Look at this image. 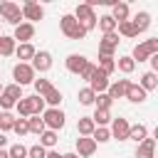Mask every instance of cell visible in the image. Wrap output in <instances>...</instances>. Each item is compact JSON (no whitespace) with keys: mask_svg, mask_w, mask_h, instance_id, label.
I'll return each mask as SVG.
<instances>
[{"mask_svg":"<svg viewBox=\"0 0 158 158\" xmlns=\"http://www.w3.org/2000/svg\"><path fill=\"white\" fill-rule=\"evenodd\" d=\"M153 54H158V40H156V37L143 40L141 44H136V47H133V52H131L128 57L138 64V62H146V59H148V57H153Z\"/></svg>","mask_w":158,"mask_h":158,"instance_id":"6da1fadb","label":"cell"},{"mask_svg":"<svg viewBox=\"0 0 158 158\" xmlns=\"http://www.w3.org/2000/svg\"><path fill=\"white\" fill-rule=\"evenodd\" d=\"M74 20L84 27V32H89V30H94L96 27V15H94V7H89L86 2H81V5H77V10H74Z\"/></svg>","mask_w":158,"mask_h":158,"instance_id":"7a4b0ae2","label":"cell"},{"mask_svg":"<svg viewBox=\"0 0 158 158\" xmlns=\"http://www.w3.org/2000/svg\"><path fill=\"white\" fill-rule=\"evenodd\" d=\"M59 30H62L69 40H84V37H86L84 27L74 20V15H62V20H59Z\"/></svg>","mask_w":158,"mask_h":158,"instance_id":"3957f363","label":"cell"},{"mask_svg":"<svg viewBox=\"0 0 158 158\" xmlns=\"http://www.w3.org/2000/svg\"><path fill=\"white\" fill-rule=\"evenodd\" d=\"M0 15H2V20L5 22H10V25H20V20H22V10H20V5L17 2H10V0H5V2H0Z\"/></svg>","mask_w":158,"mask_h":158,"instance_id":"277c9868","label":"cell"},{"mask_svg":"<svg viewBox=\"0 0 158 158\" xmlns=\"http://www.w3.org/2000/svg\"><path fill=\"white\" fill-rule=\"evenodd\" d=\"M42 121H44V128L59 131L64 126V111L62 109H44L42 111Z\"/></svg>","mask_w":158,"mask_h":158,"instance_id":"5b68a950","label":"cell"},{"mask_svg":"<svg viewBox=\"0 0 158 158\" xmlns=\"http://www.w3.org/2000/svg\"><path fill=\"white\" fill-rule=\"evenodd\" d=\"M20 10H22V20H27L30 25H35L37 20H42V17H44V7H42V5H37L35 0H25Z\"/></svg>","mask_w":158,"mask_h":158,"instance_id":"8992f818","label":"cell"},{"mask_svg":"<svg viewBox=\"0 0 158 158\" xmlns=\"http://www.w3.org/2000/svg\"><path fill=\"white\" fill-rule=\"evenodd\" d=\"M12 77H15V84H17V86H25V84H32V81H35V69H32L30 64L17 62V64L12 67Z\"/></svg>","mask_w":158,"mask_h":158,"instance_id":"52a82bcc","label":"cell"},{"mask_svg":"<svg viewBox=\"0 0 158 158\" xmlns=\"http://www.w3.org/2000/svg\"><path fill=\"white\" fill-rule=\"evenodd\" d=\"M118 49V35L109 32L99 40V57H114V52Z\"/></svg>","mask_w":158,"mask_h":158,"instance_id":"ba28073f","label":"cell"},{"mask_svg":"<svg viewBox=\"0 0 158 158\" xmlns=\"http://www.w3.org/2000/svg\"><path fill=\"white\" fill-rule=\"evenodd\" d=\"M30 67L35 69V74H37V72H40V74H42V72H49V69H52V54L44 52V49H42V52H35Z\"/></svg>","mask_w":158,"mask_h":158,"instance_id":"9c48e42d","label":"cell"},{"mask_svg":"<svg viewBox=\"0 0 158 158\" xmlns=\"http://www.w3.org/2000/svg\"><path fill=\"white\" fill-rule=\"evenodd\" d=\"M128 128H131V123L126 121V118H114L111 121V128H109V133H111V138H116V141H128Z\"/></svg>","mask_w":158,"mask_h":158,"instance_id":"30bf717a","label":"cell"},{"mask_svg":"<svg viewBox=\"0 0 158 158\" xmlns=\"http://www.w3.org/2000/svg\"><path fill=\"white\" fill-rule=\"evenodd\" d=\"M94 151H96V143H94V138L91 136H79L77 138V156L79 158H89V156H94Z\"/></svg>","mask_w":158,"mask_h":158,"instance_id":"8fae6325","label":"cell"},{"mask_svg":"<svg viewBox=\"0 0 158 158\" xmlns=\"http://www.w3.org/2000/svg\"><path fill=\"white\" fill-rule=\"evenodd\" d=\"M32 37H35V25H30V22H20V25L15 27V35H12V40H15V42L27 44Z\"/></svg>","mask_w":158,"mask_h":158,"instance_id":"7c38bea8","label":"cell"},{"mask_svg":"<svg viewBox=\"0 0 158 158\" xmlns=\"http://www.w3.org/2000/svg\"><path fill=\"white\" fill-rule=\"evenodd\" d=\"M89 89L94 91V94H104L106 89H109V77L104 74V72H94V77H91V81H89Z\"/></svg>","mask_w":158,"mask_h":158,"instance_id":"4fadbf2b","label":"cell"},{"mask_svg":"<svg viewBox=\"0 0 158 158\" xmlns=\"http://www.w3.org/2000/svg\"><path fill=\"white\" fill-rule=\"evenodd\" d=\"M89 64V59L84 57V54H69L67 57V69L72 72V74H81V69Z\"/></svg>","mask_w":158,"mask_h":158,"instance_id":"5bb4252c","label":"cell"},{"mask_svg":"<svg viewBox=\"0 0 158 158\" xmlns=\"http://www.w3.org/2000/svg\"><path fill=\"white\" fill-rule=\"evenodd\" d=\"M128 79H118V81H114V84H109V89H106V94L111 96V101L114 99H123L126 96V89H128Z\"/></svg>","mask_w":158,"mask_h":158,"instance_id":"9a60e30c","label":"cell"},{"mask_svg":"<svg viewBox=\"0 0 158 158\" xmlns=\"http://www.w3.org/2000/svg\"><path fill=\"white\" fill-rule=\"evenodd\" d=\"M153 153H156V141L153 138H143L136 148V158H153Z\"/></svg>","mask_w":158,"mask_h":158,"instance_id":"2e32d148","label":"cell"},{"mask_svg":"<svg viewBox=\"0 0 158 158\" xmlns=\"http://www.w3.org/2000/svg\"><path fill=\"white\" fill-rule=\"evenodd\" d=\"M123 99H128L131 104H143L146 101V91L138 86V84H128V89H126V96Z\"/></svg>","mask_w":158,"mask_h":158,"instance_id":"e0dca14e","label":"cell"},{"mask_svg":"<svg viewBox=\"0 0 158 158\" xmlns=\"http://www.w3.org/2000/svg\"><path fill=\"white\" fill-rule=\"evenodd\" d=\"M111 17L116 20V25L118 22H123V20H128V2H114L111 5Z\"/></svg>","mask_w":158,"mask_h":158,"instance_id":"ac0fdd59","label":"cell"},{"mask_svg":"<svg viewBox=\"0 0 158 158\" xmlns=\"http://www.w3.org/2000/svg\"><path fill=\"white\" fill-rule=\"evenodd\" d=\"M35 52H37V49H35L30 42H27V44H17V47H15V54L20 57V62H22V64H30V62H32V57H35Z\"/></svg>","mask_w":158,"mask_h":158,"instance_id":"d6986e66","label":"cell"},{"mask_svg":"<svg viewBox=\"0 0 158 158\" xmlns=\"http://www.w3.org/2000/svg\"><path fill=\"white\" fill-rule=\"evenodd\" d=\"M143 138H148V128H146L143 123H136V126H131V128H128V141L141 143Z\"/></svg>","mask_w":158,"mask_h":158,"instance_id":"ffe728a7","label":"cell"},{"mask_svg":"<svg viewBox=\"0 0 158 158\" xmlns=\"http://www.w3.org/2000/svg\"><path fill=\"white\" fill-rule=\"evenodd\" d=\"M131 22H133L136 32L141 35V32H146V30L151 27V15H148V12H138V15H136V17L131 20Z\"/></svg>","mask_w":158,"mask_h":158,"instance_id":"44dd1931","label":"cell"},{"mask_svg":"<svg viewBox=\"0 0 158 158\" xmlns=\"http://www.w3.org/2000/svg\"><path fill=\"white\" fill-rule=\"evenodd\" d=\"M138 86H141L146 94H148V91H153V89L158 86V74H153V72H146V74L141 77V84H138Z\"/></svg>","mask_w":158,"mask_h":158,"instance_id":"7402d4cb","label":"cell"},{"mask_svg":"<svg viewBox=\"0 0 158 158\" xmlns=\"http://www.w3.org/2000/svg\"><path fill=\"white\" fill-rule=\"evenodd\" d=\"M94 121H91V116H81L79 121H77V131H79V136H91L94 133Z\"/></svg>","mask_w":158,"mask_h":158,"instance_id":"603a6c76","label":"cell"},{"mask_svg":"<svg viewBox=\"0 0 158 158\" xmlns=\"http://www.w3.org/2000/svg\"><path fill=\"white\" fill-rule=\"evenodd\" d=\"M15 47H17V42H15L12 37H7V35L0 37V57H10V54H15Z\"/></svg>","mask_w":158,"mask_h":158,"instance_id":"cb8c5ba5","label":"cell"},{"mask_svg":"<svg viewBox=\"0 0 158 158\" xmlns=\"http://www.w3.org/2000/svg\"><path fill=\"white\" fill-rule=\"evenodd\" d=\"M96 25H99V30H101L104 35H109V32H116V20H114L111 15H101V17L96 20Z\"/></svg>","mask_w":158,"mask_h":158,"instance_id":"d4e9b609","label":"cell"},{"mask_svg":"<svg viewBox=\"0 0 158 158\" xmlns=\"http://www.w3.org/2000/svg\"><path fill=\"white\" fill-rule=\"evenodd\" d=\"M99 72H104L106 77H111L114 72H116V59L114 57H99V67H96Z\"/></svg>","mask_w":158,"mask_h":158,"instance_id":"484cf974","label":"cell"},{"mask_svg":"<svg viewBox=\"0 0 158 158\" xmlns=\"http://www.w3.org/2000/svg\"><path fill=\"white\" fill-rule=\"evenodd\" d=\"M116 30H118V35H123V37H138V32H136V27H133V22L131 20H123V22H118L116 25Z\"/></svg>","mask_w":158,"mask_h":158,"instance_id":"4316f807","label":"cell"},{"mask_svg":"<svg viewBox=\"0 0 158 158\" xmlns=\"http://www.w3.org/2000/svg\"><path fill=\"white\" fill-rule=\"evenodd\" d=\"M116 69L123 72V74H131V72L136 69V62H133L128 54H126V57H118V59H116Z\"/></svg>","mask_w":158,"mask_h":158,"instance_id":"83f0119b","label":"cell"},{"mask_svg":"<svg viewBox=\"0 0 158 158\" xmlns=\"http://www.w3.org/2000/svg\"><path fill=\"white\" fill-rule=\"evenodd\" d=\"M42 99H44V104H49V109H57V106H59V101H62V91L52 86V89H49Z\"/></svg>","mask_w":158,"mask_h":158,"instance_id":"f1b7e54d","label":"cell"},{"mask_svg":"<svg viewBox=\"0 0 158 158\" xmlns=\"http://www.w3.org/2000/svg\"><path fill=\"white\" fill-rule=\"evenodd\" d=\"M15 109H17V118H30V116H32V106H30L27 96H22V99L15 104Z\"/></svg>","mask_w":158,"mask_h":158,"instance_id":"f546056e","label":"cell"},{"mask_svg":"<svg viewBox=\"0 0 158 158\" xmlns=\"http://www.w3.org/2000/svg\"><path fill=\"white\" fill-rule=\"evenodd\" d=\"M54 143H57V131L44 128V131L40 133V146H42V148H52Z\"/></svg>","mask_w":158,"mask_h":158,"instance_id":"4dcf8cb0","label":"cell"},{"mask_svg":"<svg viewBox=\"0 0 158 158\" xmlns=\"http://www.w3.org/2000/svg\"><path fill=\"white\" fill-rule=\"evenodd\" d=\"M91 138H94V143L99 146V143L111 141V133H109V128H106V126H96V128H94V133H91Z\"/></svg>","mask_w":158,"mask_h":158,"instance_id":"1f68e13d","label":"cell"},{"mask_svg":"<svg viewBox=\"0 0 158 158\" xmlns=\"http://www.w3.org/2000/svg\"><path fill=\"white\" fill-rule=\"evenodd\" d=\"M12 126H15V116H12L10 111H2V114H0V133L12 131Z\"/></svg>","mask_w":158,"mask_h":158,"instance_id":"d6a6232c","label":"cell"},{"mask_svg":"<svg viewBox=\"0 0 158 158\" xmlns=\"http://www.w3.org/2000/svg\"><path fill=\"white\" fill-rule=\"evenodd\" d=\"M27 101H30V106H32V116H40V114L44 111V99H42V96L32 94V96H27Z\"/></svg>","mask_w":158,"mask_h":158,"instance_id":"836d02e7","label":"cell"},{"mask_svg":"<svg viewBox=\"0 0 158 158\" xmlns=\"http://www.w3.org/2000/svg\"><path fill=\"white\" fill-rule=\"evenodd\" d=\"M2 94L10 96L12 101H20V99H22V86H17V84H7V86H2Z\"/></svg>","mask_w":158,"mask_h":158,"instance_id":"e575fe53","label":"cell"},{"mask_svg":"<svg viewBox=\"0 0 158 158\" xmlns=\"http://www.w3.org/2000/svg\"><path fill=\"white\" fill-rule=\"evenodd\" d=\"M94 104H96V109H101V111H109L114 101H111V96L104 91V94H96V96H94Z\"/></svg>","mask_w":158,"mask_h":158,"instance_id":"d590c367","label":"cell"},{"mask_svg":"<svg viewBox=\"0 0 158 158\" xmlns=\"http://www.w3.org/2000/svg\"><path fill=\"white\" fill-rule=\"evenodd\" d=\"M27 126H30V133H42L44 131V121H42V116H30L27 118Z\"/></svg>","mask_w":158,"mask_h":158,"instance_id":"8d00e7d4","label":"cell"},{"mask_svg":"<svg viewBox=\"0 0 158 158\" xmlns=\"http://www.w3.org/2000/svg\"><path fill=\"white\" fill-rule=\"evenodd\" d=\"M94 96H96V94H94L89 86L79 89V104H81V106H91V104H94Z\"/></svg>","mask_w":158,"mask_h":158,"instance_id":"74e56055","label":"cell"},{"mask_svg":"<svg viewBox=\"0 0 158 158\" xmlns=\"http://www.w3.org/2000/svg\"><path fill=\"white\" fill-rule=\"evenodd\" d=\"M91 121H94V126H106V123L111 121V114H109V111L96 109V111H94V116H91Z\"/></svg>","mask_w":158,"mask_h":158,"instance_id":"f35d334b","label":"cell"},{"mask_svg":"<svg viewBox=\"0 0 158 158\" xmlns=\"http://www.w3.org/2000/svg\"><path fill=\"white\" fill-rule=\"evenodd\" d=\"M32 84H35V94H37V96H44V94H47V91L52 89L49 79H35Z\"/></svg>","mask_w":158,"mask_h":158,"instance_id":"ab89813d","label":"cell"},{"mask_svg":"<svg viewBox=\"0 0 158 158\" xmlns=\"http://www.w3.org/2000/svg\"><path fill=\"white\" fill-rule=\"evenodd\" d=\"M12 131L22 138V136H27L30 133V126H27V118H15V126H12Z\"/></svg>","mask_w":158,"mask_h":158,"instance_id":"60d3db41","label":"cell"},{"mask_svg":"<svg viewBox=\"0 0 158 158\" xmlns=\"http://www.w3.org/2000/svg\"><path fill=\"white\" fill-rule=\"evenodd\" d=\"M7 156H10V158H27V148H25L22 143H15V146L7 148Z\"/></svg>","mask_w":158,"mask_h":158,"instance_id":"b9f144b4","label":"cell"},{"mask_svg":"<svg viewBox=\"0 0 158 158\" xmlns=\"http://www.w3.org/2000/svg\"><path fill=\"white\" fill-rule=\"evenodd\" d=\"M44 156H47V148H42L40 143H35V146L27 148V158H44Z\"/></svg>","mask_w":158,"mask_h":158,"instance_id":"7bdbcfd3","label":"cell"},{"mask_svg":"<svg viewBox=\"0 0 158 158\" xmlns=\"http://www.w3.org/2000/svg\"><path fill=\"white\" fill-rule=\"evenodd\" d=\"M94 72H96V64H86L84 69H81V74H79V79H84V81H91V77H94Z\"/></svg>","mask_w":158,"mask_h":158,"instance_id":"ee69618b","label":"cell"},{"mask_svg":"<svg viewBox=\"0 0 158 158\" xmlns=\"http://www.w3.org/2000/svg\"><path fill=\"white\" fill-rule=\"evenodd\" d=\"M15 104H17V101H12V99H10V96H5V94H0V106H2V109H5V111H7V109H12V106H15Z\"/></svg>","mask_w":158,"mask_h":158,"instance_id":"f6af8a7d","label":"cell"},{"mask_svg":"<svg viewBox=\"0 0 158 158\" xmlns=\"http://www.w3.org/2000/svg\"><path fill=\"white\" fill-rule=\"evenodd\" d=\"M148 59H151V67H153L151 72L156 74V72H158V54H153V57H148Z\"/></svg>","mask_w":158,"mask_h":158,"instance_id":"bcb514c9","label":"cell"},{"mask_svg":"<svg viewBox=\"0 0 158 158\" xmlns=\"http://www.w3.org/2000/svg\"><path fill=\"white\" fill-rule=\"evenodd\" d=\"M44 158H64V153H57V151H47Z\"/></svg>","mask_w":158,"mask_h":158,"instance_id":"7dc6e473","label":"cell"},{"mask_svg":"<svg viewBox=\"0 0 158 158\" xmlns=\"http://www.w3.org/2000/svg\"><path fill=\"white\" fill-rule=\"evenodd\" d=\"M5 146H7V136H5V133H0V148H5Z\"/></svg>","mask_w":158,"mask_h":158,"instance_id":"c3c4849f","label":"cell"},{"mask_svg":"<svg viewBox=\"0 0 158 158\" xmlns=\"http://www.w3.org/2000/svg\"><path fill=\"white\" fill-rule=\"evenodd\" d=\"M0 158H10V156H7V151H5V148H0Z\"/></svg>","mask_w":158,"mask_h":158,"instance_id":"681fc988","label":"cell"},{"mask_svg":"<svg viewBox=\"0 0 158 158\" xmlns=\"http://www.w3.org/2000/svg\"><path fill=\"white\" fill-rule=\"evenodd\" d=\"M64 158H79L77 153H64Z\"/></svg>","mask_w":158,"mask_h":158,"instance_id":"f907efd6","label":"cell"},{"mask_svg":"<svg viewBox=\"0 0 158 158\" xmlns=\"http://www.w3.org/2000/svg\"><path fill=\"white\" fill-rule=\"evenodd\" d=\"M0 94H2V84H0Z\"/></svg>","mask_w":158,"mask_h":158,"instance_id":"816d5d0a","label":"cell"},{"mask_svg":"<svg viewBox=\"0 0 158 158\" xmlns=\"http://www.w3.org/2000/svg\"><path fill=\"white\" fill-rule=\"evenodd\" d=\"M0 37H2V32H0Z\"/></svg>","mask_w":158,"mask_h":158,"instance_id":"f5cc1de1","label":"cell"}]
</instances>
